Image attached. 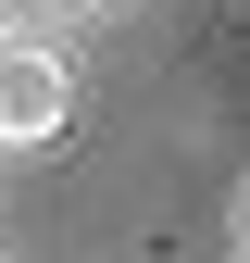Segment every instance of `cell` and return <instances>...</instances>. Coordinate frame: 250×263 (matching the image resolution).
I'll return each instance as SVG.
<instances>
[{"instance_id": "obj_1", "label": "cell", "mask_w": 250, "mask_h": 263, "mask_svg": "<svg viewBox=\"0 0 250 263\" xmlns=\"http://www.w3.org/2000/svg\"><path fill=\"white\" fill-rule=\"evenodd\" d=\"M75 125V63L50 38H0V151H50Z\"/></svg>"}, {"instance_id": "obj_2", "label": "cell", "mask_w": 250, "mask_h": 263, "mask_svg": "<svg viewBox=\"0 0 250 263\" xmlns=\"http://www.w3.org/2000/svg\"><path fill=\"white\" fill-rule=\"evenodd\" d=\"M75 13H100V0H75Z\"/></svg>"}]
</instances>
